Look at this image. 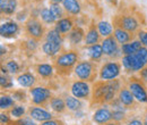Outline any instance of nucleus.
I'll list each match as a JSON object with an SVG mask.
<instances>
[{"mask_svg":"<svg viewBox=\"0 0 147 125\" xmlns=\"http://www.w3.org/2000/svg\"><path fill=\"white\" fill-rule=\"evenodd\" d=\"M45 41L57 42V43H61V44H63V36H61L55 29H52V30L48 31V33L45 34Z\"/></svg>","mask_w":147,"mask_h":125,"instance_id":"nucleus-32","label":"nucleus"},{"mask_svg":"<svg viewBox=\"0 0 147 125\" xmlns=\"http://www.w3.org/2000/svg\"><path fill=\"white\" fill-rule=\"evenodd\" d=\"M139 79H140L145 84H147V65L142 70V71L139 72Z\"/></svg>","mask_w":147,"mask_h":125,"instance_id":"nucleus-43","label":"nucleus"},{"mask_svg":"<svg viewBox=\"0 0 147 125\" xmlns=\"http://www.w3.org/2000/svg\"><path fill=\"white\" fill-rule=\"evenodd\" d=\"M75 27V23H74V19L71 16H67V17H63L59 20H57L55 25V29L61 34L62 36L69 34V32Z\"/></svg>","mask_w":147,"mask_h":125,"instance_id":"nucleus-17","label":"nucleus"},{"mask_svg":"<svg viewBox=\"0 0 147 125\" xmlns=\"http://www.w3.org/2000/svg\"><path fill=\"white\" fill-rule=\"evenodd\" d=\"M30 94L32 97V104L34 106L44 107L50 104V100L53 98L52 91L44 87H33L30 89Z\"/></svg>","mask_w":147,"mask_h":125,"instance_id":"nucleus-9","label":"nucleus"},{"mask_svg":"<svg viewBox=\"0 0 147 125\" xmlns=\"http://www.w3.org/2000/svg\"><path fill=\"white\" fill-rule=\"evenodd\" d=\"M11 97L15 99V101H19V102H25V101L27 100L26 92L23 89L14 90V91L11 92Z\"/></svg>","mask_w":147,"mask_h":125,"instance_id":"nucleus-36","label":"nucleus"},{"mask_svg":"<svg viewBox=\"0 0 147 125\" xmlns=\"http://www.w3.org/2000/svg\"><path fill=\"white\" fill-rule=\"evenodd\" d=\"M33 1H34V2H36V3H40V2H42L43 0H33Z\"/></svg>","mask_w":147,"mask_h":125,"instance_id":"nucleus-47","label":"nucleus"},{"mask_svg":"<svg viewBox=\"0 0 147 125\" xmlns=\"http://www.w3.org/2000/svg\"><path fill=\"white\" fill-rule=\"evenodd\" d=\"M50 9L52 12V14L55 15V17L57 18V20L61 19L66 16V12L63 9L62 6H60V3H50Z\"/></svg>","mask_w":147,"mask_h":125,"instance_id":"nucleus-33","label":"nucleus"},{"mask_svg":"<svg viewBox=\"0 0 147 125\" xmlns=\"http://www.w3.org/2000/svg\"><path fill=\"white\" fill-rule=\"evenodd\" d=\"M34 70L42 79H51L55 72V67L51 64L42 63V64H36L34 66Z\"/></svg>","mask_w":147,"mask_h":125,"instance_id":"nucleus-24","label":"nucleus"},{"mask_svg":"<svg viewBox=\"0 0 147 125\" xmlns=\"http://www.w3.org/2000/svg\"><path fill=\"white\" fill-rule=\"evenodd\" d=\"M61 5L68 15L77 16L82 12V5L78 0H63Z\"/></svg>","mask_w":147,"mask_h":125,"instance_id":"nucleus-20","label":"nucleus"},{"mask_svg":"<svg viewBox=\"0 0 147 125\" xmlns=\"http://www.w3.org/2000/svg\"><path fill=\"white\" fill-rule=\"evenodd\" d=\"M17 82L20 87L23 88H33L36 83L35 76L31 72H23L17 76Z\"/></svg>","mask_w":147,"mask_h":125,"instance_id":"nucleus-21","label":"nucleus"},{"mask_svg":"<svg viewBox=\"0 0 147 125\" xmlns=\"http://www.w3.org/2000/svg\"><path fill=\"white\" fill-rule=\"evenodd\" d=\"M97 65L92 60H80L75 67V75L85 82H94L97 76Z\"/></svg>","mask_w":147,"mask_h":125,"instance_id":"nucleus-5","label":"nucleus"},{"mask_svg":"<svg viewBox=\"0 0 147 125\" xmlns=\"http://www.w3.org/2000/svg\"><path fill=\"white\" fill-rule=\"evenodd\" d=\"M24 29H25L26 36L36 41L42 40L45 34V27L36 16H31L27 18V20L25 22Z\"/></svg>","mask_w":147,"mask_h":125,"instance_id":"nucleus-6","label":"nucleus"},{"mask_svg":"<svg viewBox=\"0 0 147 125\" xmlns=\"http://www.w3.org/2000/svg\"><path fill=\"white\" fill-rule=\"evenodd\" d=\"M79 63V53L76 49L63 51L55 57L53 61L55 71L60 76H69L75 71L76 65Z\"/></svg>","mask_w":147,"mask_h":125,"instance_id":"nucleus-2","label":"nucleus"},{"mask_svg":"<svg viewBox=\"0 0 147 125\" xmlns=\"http://www.w3.org/2000/svg\"><path fill=\"white\" fill-rule=\"evenodd\" d=\"M144 46L142 44V42L139 40H134L129 43H126L123 46H121V53L127 56V55H134L136 54L139 49H142Z\"/></svg>","mask_w":147,"mask_h":125,"instance_id":"nucleus-25","label":"nucleus"},{"mask_svg":"<svg viewBox=\"0 0 147 125\" xmlns=\"http://www.w3.org/2000/svg\"><path fill=\"white\" fill-rule=\"evenodd\" d=\"M101 40V34L98 32V29H97V24H95V22L92 20L88 29H87V32L85 34V40H84V43L86 46H93V44H96L98 43Z\"/></svg>","mask_w":147,"mask_h":125,"instance_id":"nucleus-16","label":"nucleus"},{"mask_svg":"<svg viewBox=\"0 0 147 125\" xmlns=\"http://www.w3.org/2000/svg\"><path fill=\"white\" fill-rule=\"evenodd\" d=\"M26 114V108L23 105H16L15 107H13L9 110V115L11 117H15V118H23Z\"/></svg>","mask_w":147,"mask_h":125,"instance_id":"nucleus-35","label":"nucleus"},{"mask_svg":"<svg viewBox=\"0 0 147 125\" xmlns=\"http://www.w3.org/2000/svg\"><path fill=\"white\" fill-rule=\"evenodd\" d=\"M71 96L75 98L82 99V100H91L92 97V89L88 84V82L85 81H75L71 84Z\"/></svg>","mask_w":147,"mask_h":125,"instance_id":"nucleus-11","label":"nucleus"},{"mask_svg":"<svg viewBox=\"0 0 147 125\" xmlns=\"http://www.w3.org/2000/svg\"><path fill=\"white\" fill-rule=\"evenodd\" d=\"M137 34H138V40L142 42V44H143L144 47H147V31L140 30Z\"/></svg>","mask_w":147,"mask_h":125,"instance_id":"nucleus-39","label":"nucleus"},{"mask_svg":"<svg viewBox=\"0 0 147 125\" xmlns=\"http://www.w3.org/2000/svg\"><path fill=\"white\" fill-rule=\"evenodd\" d=\"M121 63L117 60H110L108 63H104L100 71H98V79L102 81H112L120 76L121 74Z\"/></svg>","mask_w":147,"mask_h":125,"instance_id":"nucleus-8","label":"nucleus"},{"mask_svg":"<svg viewBox=\"0 0 147 125\" xmlns=\"http://www.w3.org/2000/svg\"><path fill=\"white\" fill-rule=\"evenodd\" d=\"M93 122L97 125H104L107 123H109L111 121H113L112 117V110L108 107L107 105L98 107L93 114L92 117Z\"/></svg>","mask_w":147,"mask_h":125,"instance_id":"nucleus-12","label":"nucleus"},{"mask_svg":"<svg viewBox=\"0 0 147 125\" xmlns=\"http://www.w3.org/2000/svg\"><path fill=\"white\" fill-rule=\"evenodd\" d=\"M9 125H37L34 120H32L30 116H24L23 118H18L14 122H11Z\"/></svg>","mask_w":147,"mask_h":125,"instance_id":"nucleus-37","label":"nucleus"},{"mask_svg":"<svg viewBox=\"0 0 147 125\" xmlns=\"http://www.w3.org/2000/svg\"><path fill=\"white\" fill-rule=\"evenodd\" d=\"M113 26L114 27H120L122 30H126L130 33H136V32H139L140 30V23L139 20L137 19V17L129 13H121V14H118L113 17Z\"/></svg>","mask_w":147,"mask_h":125,"instance_id":"nucleus-4","label":"nucleus"},{"mask_svg":"<svg viewBox=\"0 0 147 125\" xmlns=\"http://www.w3.org/2000/svg\"><path fill=\"white\" fill-rule=\"evenodd\" d=\"M67 39H68L70 46H78L85 40V32L80 26L75 25V27L67 36Z\"/></svg>","mask_w":147,"mask_h":125,"instance_id":"nucleus-18","label":"nucleus"},{"mask_svg":"<svg viewBox=\"0 0 147 125\" xmlns=\"http://www.w3.org/2000/svg\"><path fill=\"white\" fill-rule=\"evenodd\" d=\"M17 0H0V10L2 15L11 16L17 9Z\"/></svg>","mask_w":147,"mask_h":125,"instance_id":"nucleus-23","label":"nucleus"},{"mask_svg":"<svg viewBox=\"0 0 147 125\" xmlns=\"http://www.w3.org/2000/svg\"><path fill=\"white\" fill-rule=\"evenodd\" d=\"M61 50H62V44L61 43L44 41V43L42 44V51L49 57H55Z\"/></svg>","mask_w":147,"mask_h":125,"instance_id":"nucleus-22","label":"nucleus"},{"mask_svg":"<svg viewBox=\"0 0 147 125\" xmlns=\"http://www.w3.org/2000/svg\"><path fill=\"white\" fill-rule=\"evenodd\" d=\"M121 88V81L118 79L112 81L98 80L94 82L91 97V106H104L111 104L118 96Z\"/></svg>","mask_w":147,"mask_h":125,"instance_id":"nucleus-1","label":"nucleus"},{"mask_svg":"<svg viewBox=\"0 0 147 125\" xmlns=\"http://www.w3.org/2000/svg\"><path fill=\"white\" fill-rule=\"evenodd\" d=\"M19 25L17 22L14 20H9V22H5L1 24L0 26V34L5 39H11L15 38L19 33Z\"/></svg>","mask_w":147,"mask_h":125,"instance_id":"nucleus-15","label":"nucleus"},{"mask_svg":"<svg viewBox=\"0 0 147 125\" xmlns=\"http://www.w3.org/2000/svg\"><path fill=\"white\" fill-rule=\"evenodd\" d=\"M118 99L126 109H131V108H135L137 106L136 99L132 96V93L130 92V90L128 89V87H122L120 89L119 93H118Z\"/></svg>","mask_w":147,"mask_h":125,"instance_id":"nucleus-14","label":"nucleus"},{"mask_svg":"<svg viewBox=\"0 0 147 125\" xmlns=\"http://www.w3.org/2000/svg\"><path fill=\"white\" fill-rule=\"evenodd\" d=\"M97 29H98V32L101 36L103 38H108V36H111L112 33L114 32V29L112 26V24L107 22V20H101L97 23Z\"/></svg>","mask_w":147,"mask_h":125,"instance_id":"nucleus-28","label":"nucleus"},{"mask_svg":"<svg viewBox=\"0 0 147 125\" xmlns=\"http://www.w3.org/2000/svg\"><path fill=\"white\" fill-rule=\"evenodd\" d=\"M16 106L15 99L9 94H1L0 97V108L1 110H10Z\"/></svg>","mask_w":147,"mask_h":125,"instance_id":"nucleus-31","label":"nucleus"},{"mask_svg":"<svg viewBox=\"0 0 147 125\" xmlns=\"http://www.w3.org/2000/svg\"><path fill=\"white\" fill-rule=\"evenodd\" d=\"M127 87L138 102L147 104V89L145 83L136 76H130L127 81Z\"/></svg>","mask_w":147,"mask_h":125,"instance_id":"nucleus-7","label":"nucleus"},{"mask_svg":"<svg viewBox=\"0 0 147 125\" xmlns=\"http://www.w3.org/2000/svg\"><path fill=\"white\" fill-rule=\"evenodd\" d=\"M40 17H41L42 22H43L44 24H48V25H50V24H55V23H57V18H55V15L52 14L51 9L48 8V7H44V8H42V9L40 10Z\"/></svg>","mask_w":147,"mask_h":125,"instance_id":"nucleus-30","label":"nucleus"},{"mask_svg":"<svg viewBox=\"0 0 147 125\" xmlns=\"http://www.w3.org/2000/svg\"><path fill=\"white\" fill-rule=\"evenodd\" d=\"M27 115H28L32 120H34L35 122H41V123L47 122V121H50V120L53 118L52 114H51L49 110L40 107V106H34V105L28 108Z\"/></svg>","mask_w":147,"mask_h":125,"instance_id":"nucleus-13","label":"nucleus"},{"mask_svg":"<svg viewBox=\"0 0 147 125\" xmlns=\"http://www.w3.org/2000/svg\"><path fill=\"white\" fill-rule=\"evenodd\" d=\"M49 106L51 107V109L57 113V114H63L67 109V106H66V101L60 98V97H53L51 100H50V104Z\"/></svg>","mask_w":147,"mask_h":125,"instance_id":"nucleus-26","label":"nucleus"},{"mask_svg":"<svg viewBox=\"0 0 147 125\" xmlns=\"http://www.w3.org/2000/svg\"><path fill=\"white\" fill-rule=\"evenodd\" d=\"M63 0H49L50 3H62Z\"/></svg>","mask_w":147,"mask_h":125,"instance_id":"nucleus-45","label":"nucleus"},{"mask_svg":"<svg viewBox=\"0 0 147 125\" xmlns=\"http://www.w3.org/2000/svg\"><path fill=\"white\" fill-rule=\"evenodd\" d=\"M113 36L117 40V42L120 46H123L126 43H129L131 41H134L135 39V33H130L126 30H122L120 27H114V32H113Z\"/></svg>","mask_w":147,"mask_h":125,"instance_id":"nucleus-19","label":"nucleus"},{"mask_svg":"<svg viewBox=\"0 0 147 125\" xmlns=\"http://www.w3.org/2000/svg\"><path fill=\"white\" fill-rule=\"evenodd\" d=\"M121 65L127 73L140 72L147 65V47H143L136 54L123 56Z\"/></svg>","mask_w":147,"mask_h":125,"instance_id":"nucleus-3","label":"nucleus"},{"mask_svg":"<svg viewBox=\"0 0 147 125\" xmlns=\"http://www.w3.org/2000/svg\"><path fill=\"white\" fill-rule=\"evenodd\" d=\"M104 125H120V123H118V122H114V121H111L109 123H107V124Z\"/></svg>","mask_w":147,"mask_h":125,"instance_id":"nucleus-46","label":"nucleus"},{"mask_svg":"<svg viewBox=\"0 0 147 125\" xmlns=\"http://www.w3.org/2000/svg\"><path fill=\"white\" fill-rule=\"evenodd\" d=\"M65 101H66L67 109H69L70 111H79L83 107V104H82L80 99L75 98L74 96H67Z\"/></svg>","mask_w":147,"mask_h":125,"instance_id":"nucleus-29","label":"nucleus"},{"mask_svg":"<svg viewBox=\"0 0 147 125\" xmlns=\"http://www.w3.org/2000/svg\"><path fill=\"white\" fill-rule=\"evenodd\" d=\"M5 67L8 71V73H10L11 75H16V74L20 73V65L14 59H10V60L6 61Z\"/></svg>","mask_w":147,"mask_h":125,"instance_id":"nucleus-34","label":"nucleus"},{"mask_svg":"<svg viewBox=\"0 0 147 125\" xmlns=\"http://www.w3.org/2000/svg\"><path fill=\"white\" fill-rule=\"evenodd\" d=\"M143 123H144V125H147V109H146V111H145V114H144V118H143Z\"/></svg>","mask_w":147,"mask_h":125,"instance_id":"nucleus-44","label":"nucleus"},{"mask_svg":"<svg viewBox=\"0 0 147 125\" xmlns=\"http://www.w3.org/2000/svg\"><path fill=\"white\" fill-rule=\"evenodd\" d=\"M0 85H1L2 89H10V88H13V81L10 80V77L8 75L1 74V76H0Z\"/></svg>","mask_w":147,"mask_h":125,"instance_id":"nucleus-38","label":"nucleus"},{"mask_svg":"<svg viewBox=\"0 0 147 125\" xmlns=\"http://www.w3.org/2000/svg\"><path fill=\"white\" fill-rule=\"evenodd\" d=\"M41 125H65V123L60 120H55V118H52L50 121H47V122H43L41 123Z\"/></svg>","mask_w":147,"mask_h":125,"instance_id":"nucleus-41","label":"nucleus"},{"mask_svg":"<svg viewBox=\"0 0 147 125\" xmlns=\"http://www.w3.org/2000/svg\"><path fill=\"white\" fill-rule=\"evenodd\" d=\"M102 49H103V54L104 56L115 59L118 57L121 56V47H119V43L117 42V40L114 39V36H111L108 38H104L101 42Z\"/></svg>","mask_w":147,"mask_h":125,"instance_id":"nucleus-10","label":"nucleus"},{"mask_svg":"<svg viewBox=\"0 0 147 125\" xmlns=\"http://www.w3.org/2000/svg\"><path fill=\"white\" fill-rule=\"evenodd\" d=\"M0 121H1V125H9L13 121L10 120V116H8L6 113H1L0 114Z\"/></svg>","mask_w":147,"mask_h":125,"instance_id":"nucleus-40","label":"nucleus"},{"mask_svg":"<svg viewBox=\"0 0 147 125\" xmlns=\"http://www.w3.org/2000/svg\"><path fill=\"white\" fill-rule=\"evenodd\" d=\"M87 55L90 57V60L92 61H97L100 60L102 57H103V49H102V46L96 43V44H93V46H88L87 48Z\"/></svg>","mask_w":147,"mask_h":125,"instance_id":"nucleus-27","label":"nucleus"},{"mask_svg":"<svg viewBox=\"0 0 147 125\" xmlns=\"http://www.w3.org/2000/svg\"><path fill=\"white\" fill-rule=\"evenodd\" d=\"M126 125H144L143 121L137 118V117H134V118H130L126 122Z\"/></svg>","mask_w":147,"mask_h":125,"instance_id":"nucleus-42","label":"nucleus"}]
</instances>
